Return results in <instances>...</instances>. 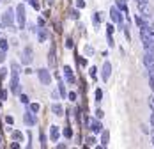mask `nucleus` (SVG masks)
Returning a JSON list of instances; mask_svg holds the SVG:
<instances>
[{
  "label": "nucleus",
  "instance_id": "obj_1",
  "mask_svg": "<svg viewBox=\"0 0 154 149\" xmlns=\"http://www.w3.org/2000/svg\"><path fill=\"white\" fill-rule=\"evenodd\" d=\"M16 21H18V27L20 29L25 27V7H23V4H18L16 5Z\"/></svg>",
  "mask_w": 154,
  "mask_h": 149
},
{
  "label": "nucleus",
  "instance_id": "obj_2",
  "mask_svg": "<svg viewBox=\"0 0 154 149\" xmlns=\"http://www.w3.org/2000/svg\"><path fill=\"white\" fill-rule=\"evenodd\" d=\"M9 85H11V92H14V94H18V96H20V92H21V84H20L18 73H13L11 80H9Z\"/></svg>",
  "mask_w": 154,
  "mask_h": 149
},
{
  "label": "nucleus",
  "instance_id": "obj_3",
  "mask_svg": "<svg viewBox=\"0 0 154 149\" xmlns=\"http://www.w3.org/2000/svg\"><path fill=\"white\" fill-rule=\"evenodd\" d=\"M37 76H39V80H41L43 85H50V82H51V74H50V71H48L46 68L37 69Z\"/></svg>",
  "mask_w": 154,
  "mask_h": 149
},
{
  "label": "nucleus",
  "instance_id": "obj_4",
  "mask_svg": "<svg viewBox=\"0 0 154 149\" xmlns=\"http://www.w3.org/2000/svg\"><path fill=\"white\" fill-rule=\"evenodd\" d=\"M13 21H14V11H13V9H7V11L4 13V16H2V23L11 29V27H13Z\"/></svg>",
  "mask_w": 154,
  "mask_h": 149
},
{
  "label": "nucleus",
  "instance_id": "obj_5",
  "mask_svg": "<svg viewBox=\"0 0 154 149\" xmlns=\"http://www.w3.org/2000/svg\"><path fill=\"white\" fill-rule=\"evenodd\" d=\"M87 126H89V130H91L92 133H101V132H103V124L99 122L97 117H96V119H89Z\"/></svg>",
  "mask_w": 154,
  "mask_h": 149
},
{
  "label": "nucleus",
  "instance_id": "obj_6",
  "mask_svg": "<svg viewBox=\"0 0 154 149\" xmlns=\"http://www.w3.org/2000/svg\"><path fill=\"white\" fill-rule=\"evenodd\" d=\"M143 64H145L149 73H154V55L152 53H149V52L143 53Z\"/></svg>",
  "mask_w": 154,
  "mask_h": 149
},
{
  "label": "nucleus",
  "instance_id": "obj_7",
  "mask_svg": "<svg viewBox=\"0 0 154 149\" xmlns=\"http://www.w3.org/2000/svg\"><path fill=\"white\" fill-rule=\"evenodd\" d=\"M32 53H34V52H32L30 46H27V48L23 50V53H21V64H23V66H30L32 64Z\"/></svg>",
  "mask_w": 154,
  "mask_h": 149
},
{
  "label": "nucleus",
  "instance_id": "obj_8",
  "mask_svg": "<svg viewBox=\"0 0 154 149\" xmlns=\"http://www.w3.org/2000/svg\"><path fill=\"white\" fill-rule=\"evenodd\" d=\"M138 13L143 16V18L149 20V18L152 16V7L149 5V2H147V4H138Z\"/></svg>",
  "mask_w": 154,
  "mask_h": 149
},
{
  "label": "nucleus",
  "instance_id": "obj_9",
  "mask_svg": "<svg viewBox=\"0 0 154 149\" xmlns=\"http://www.w3.org/2000/svg\"><path fill=\"white\" fill-rule=\"evenodd\" d=\"M110 18H112L113 23H122V14H121V11L117 7H112L110 9Z\"/></svg>",
  "mask_w": 154,
  "mask_h": 149
},
{
  "label": "nucleus",
  "instance_id": "obj_10",
  "mask_svg": "<svg viewBox=\"0 0 154 149\" xmlns=\"http://www.w3.org/2000/svg\"><path fill=\"white\" fill-rule=\"evenodd\" d=\"M23 121H25V124H29V126H35V122H37V119H35V114H34V112H30V110H27V112H25Z\"/></svg>",
  "mask_w": 154,
  "mask_h": 149
},
{
  "label": "nucleus",
  "instance_id": "obj_11",
  "mask_svg": "<svg viewBox=\"0 0 154 149\" xmlns=\"http://www.w3.org/2000/svg\"><path fill=\"white\" fill-rule=\"evenodd\" d=\"M110 74H112V64H110V62H105V64H103V69H101V76H103L105 82L110 78Z\"/></svg>",
  "mask_w": 154,
  "mask_h": 149
},
{
  "label": "nucleus",
  "instance_id": "obj_12",
  "mask_svg": "<svg viewBox=\"0 0 154 149\" xmlns=\"http://www.w3.org/2000/svg\"><path fill=\"white\" fill-rule=\"evenodd\" d=\"M35 34H37V39H39V43H45V41L48 39V30L45 29V27H37Z\"/></svg>",
  "mask_w": 154,
  "mask_h": 149
},
{
  "label": "nucleus",
  "instance_id": "obj_13",
  "mask_svg": "<svg viewBox=\"0 0 154 149\" xmlns=\"http://www.w3.org/2000/svg\"><path fill=\"white\" fill-rule=\"evenodd\" d=\"M59 137H60L59 128H57V126H51V128H50V138H51V142H57Z\"/></svg>",
  "mask_w": 154,
  "mask_h": 149
},
{
  "label": "nucleus",
  "instance_id": "obj_14",
  "mask_svg": "<svg viewBox=\"0 0 154 149\" xmlns=\"http://www.w3.org/2000/svg\"><path fill=\"white\" fill-rule=\"evenodd\" d=\"M51 112L55 114V116H64V108H62V105H59V103H53L51 105Z\"/></svg>",
  "mask_w": 154,
  "mask_h": 149
},
{
  "label": "nucleus",
  "instance_id": "obj_15",
  "mask_svg": "<svg viewBox=\"0 0 154 149\" xmlns=\"http://www.w3.org/2000/svg\"><path fill=\"white\" fill-rule=\"evenodd\" d=\"M115 7H117L121 13H128V4H126V0H117V2H115Z\"/></svg>",
  "mask_w": 154,
  "mask_h": 149
},
{
  "label": "nucleus",
  "instance_id": "obj_16",
  "mask_svg": "<svg viewBox=\"0 0 154 149\" xmlns=\"http://www.w3.org/2000/svg\"><path fill=\"white\" fill-rule=\"evenodd\" d=\"M48 64L53 68L55 66V46H51V50H50V53H48Z\"/></svg>",
  "mask_w": 154,
  "mask_h": 149
},
{
  "label": "nucleus",
  "instance_id": "obj_17",
  "mask_svg": "<svg viewBox=\"0 0 154 149\" xmlns=\"http://www.w3.org/2000/svg\"><path fill=\"white\" fill-rule=\"evenodd\" d=\"M103 13H94V16H92V21H94V25H99L101 21H103Z\"/></svg>",
  "mask_w": 154,
  "mask_h": 149
},
{
  "label": "nucleus",
  "instance_id": "obj_18",
  "mask_svg": "<svg viewBox=\"0 0 154 149\" xmlns=\"http://www.w3.org/2000/svg\"><path fill=\"white\" fill-rule=\"evenodd\" d=\"M85 146H89V147L96 146V138H94V137H87V138H85Z\"/></svg>",
  "mask_w": 154,
  "mask_h": 149
},
{
  "label": "nucleus",
  "instance_id": "obj_19",
  "mask_svg": "<svg viewBox=\"0 0 154 149\" xmlns=\"http://www.w3.org/2000/svg\"><path fill=\"white\" fill-rule=\"evenodd\" d=\"M29 110L34 112V114H37V112H39V105L37 103H29Z\"/></svg>",
  "mask_w": 154,
  "mask_h": 149
},
{
  "label": "nucleus",
  "instance_id": "obj_20",
  "mask_svg": "<svg viewBox=\"0 0 154 149\" xmlns=\"http://www.w3.org/2000/svg\"><path fill=\"white\" fill-rule=\"evenodd\" d=\"M108 132H101V142H103V146H106L108 144Z\"/></svg>",
  "mask_w": 154,
  "mask_h": 149
},
{
  "label": "nucleus",
  "instance_id": "obj_21",
  "mask_svg": "<svg viewBox=\"0 0 154 149\" xmlns=\"http://www.w3.org/2000/svg\"><path fill=\"white\" fill-rule=\"evenodd\" d=\"M69 16H71L73 20H78V18H80V13H78V7H76V9H71V11H69Z\"/></svg>",
  "mask_w": 154,
  "mask_h": 149
},
{
  "label": "nucleus",
  "instance_id": "obj_22",
  "mask_svg": "<svg viewBox=\"0 0 154 149\" xmlns=\"http://www.w3.org/2000/svg\"><path fill=\"white\" fill-rule=\"evenodd\" d=\"M13 138L14 140H23V133L21 132H13Z\"/></svg>",
  "mask_w": 154,
  "mask_h": 149
},
{
  "label": "nucleus",
  "instance_id": "obj_23",
  "mask_svg": "<svg viewBox=\"0 0 154 149\" xmlns=\"http://www.w3.org/2000/svg\"><path fill=\"white\" fill-rule=\"evenodd\" d=\"M64 137H66V138H71V137H73V130H71V128H64Z\"/></svg>",
  "mask_w": 154,
  "mask_h": 149
},
{
  "label": "nucleus",
  "instance_id": "obj_24",
  "mask_svg": "<svg viewBox=\"0 0 154 149\" xmlns=\"http://www.w3.org/2000/svg\"><path fill=\"white\" fill-rule=\"evenodd\" d=\"M59 94H60L62 98H66V87H64V84H59Z\"/></svg>",
  "mask_w": 154,
  "mask_h": 149
},
{
  "label": "nucleus",
  "instance_id": "obj_25",
  "mask_svg": "<svg viewBox=\"0 0 154 149\" xmlns=\"http://www.w3.org/2000/svg\"><path fill=\"white\" fill-rule=\"evenodd\" d=\"M11 71H13V73H20V64H18V62H13V64H11Z\"/></svg>",
  "mask_w": 154,
  "mask_h": 149
},
{
  "label": "nucleus",
  "instance_id": "obj_26",
  "mask_svg": "<svg viewBox=\"0 0 154 149\" xmlns=\"http://www.w3.org/2000/svg\"><path fill=\"white\" fill-rule=\"evenodd\" d=\"M20 101H21V103H25V105H29V96L20 92Z\"/></svg>",
  "mask_w": 154,
  "mask_h": 149
},
{
  "label": "nucleus",
  "instance_id": "obj_27",
  "mask_svg": "<svg viewBox=\"0 0 154 149\" xmlns=\"http://www.w3.org/2000/svg\"><path fill=\"white\" fill-rule=\"evenodd\" d=\"M101 98H103V90H101V89H96V101L99 103V101H101Z\"/></svg>",
  "mask_w": 154,
  "mask_h": 149
},
{
  "label": "nucleus",
  "instance_id": "obj_28",
  "mask_svg": "<svg viewBox=\"0 0 154 149\" xmlns=\"http://www.w3.org/2000/svg\"><path fill=\"white\" fill-rule=\"evenodd\" d=\"M5 100H7V90L0 89V101H5Z\"/></svg>",
  "mask_w": 154,
  "mask_h": 149
},
{
  "label": "nucleus",
  "instance_id": "obj_29",
  "mask_svg": "<svg viewBox=\"0 0 154 149\" xmlns=\"http://www.w3.org/2000/svg\"><path fill=\"white\" fill-rule=\"evenodd\" d=\"M0 48H2V50H7V48H9L7 39H0Z\"/></svg>",
  "mask_w": 154,
  "mask_h": 149
},
{
  "label": "nucleus",
  "instance_id": "obj_30",
  "mask_svg": "<svg viewBox=\"0 0 154 149\" xmlns=\"http://www.w3.org/2000/svg\"><path fill=\"white\" fill-rule=\"evenodd\" d=\"M64 74H66V76H71V74H73V69H71L69 66H64Z\"/></svg>",
  "mask_w": 154,
  "mask_h": 149
},
{
  "label": "nucleus",
  "instance_id": "obj_31",
  "mask_svg": "<svg viewBox=\"0 0 154 149\" xmlns=\"http://www.w3.org/2000/svg\"><path fill=\"white\" fill-rule=\"evenodd\" d=\"M73 46H75L73 39H71V37H67V39H66V48H73Z\"/></svg>",
  "mask_w": 154,
  "mask_h": 149
},
{
  "label": "nucleus",
  "instance_id": "obj_32",
  "mask_svg": "<svg viewBox=\"0 0 154 149\" xmlns=\"http://www.w3.org/2000/svg\"><path fill=\"white\" fill-rule=\"evenodd\" d=\"M94 114H96V117H97V119H101V117H103V116H105V112H103V110H101V108H97V110H96V112H94Z\"/></svg>",
  "mask_w": 154,
  "mask_h": 149
},
{
  "label": "nucleus",
  "instance_id": "obj_33",
  "mask_svg": "<svg viewBox=\"0 0 154 149\" xmlns=\"http://www.w3.org/2000/svg\"><path fill=\"white\" fill-rule=\"evenodd\" d=\"M39 138H41V146H46V135L41 132V135H39Z\"/></svg>",
  "mask_w": 154,
  "mask_h": 149
},
{
  "label": "nucleus",
  "instance_id": "obj_34",
  "mask_svg": "<svg viewBox=\"0 0 154 149\" xmlns=\"http://www.w3.org/2000/svg\"><path fill=\"white\" fill-rule=\"evenodd\" d=\"M29 2H30V5H32V7H34V9H39V7H41L37 0H29Z\"/></svg>",
  "mask_w": 154,
  "mask_h": 149
},
{
  "label": "nucleus",
  "instance_id": "obj_35",
  "mask_svg": "<svg viewBox=\"0 0 154 149\" xmlns=\"http://www.w3.org/2000/svg\"><path fill=\"white\" fill-rule=\"evenodd\" d=\"M76 7L78 9H83L85 7V0H76Z\"/></svg>",
  "mask_w": 154,
  "mask_h": 149
},
{
  "label": "nucleus",
  "instance_id": "obj_36",
  "mask_svg": "<svg viewBox=\"0 0 154 149\" xmlns=\"http://www.w3.org/2000/svg\"><path fill=\"white\" fill-rule=\"evenodd\" d=\"M5 76H7V69H0V82L5 80Z\"/></svg>",
  "mask_w": 154,
  "mask_h": 149
},
{
  "label": "nucleus",
  "instance_id": "obj_37",
  "mask_svg": "<svg viewBox=\"0 0 154 149\" xmlns=\"http://www.w3.org/2000/svg\"><path fill=\"white\" fill-rule=\"evenodd\" d=\"M66 80H67V84H76V78L71 74V76H66Z\"/></svg>",
  "mask_w": 154,
  "mask_h": 149
},
{
  "label": "nucleus",
  "instance_id": "obj_38",
  "mask_svg": "<svg viewBox=\"0 0 154 149\" xmlns=\"http://www.w3.org/2000/svg\"><path fill=\"white\" fill-rule=\"evenodd\" d=\"M113 30H115V29H113V25H112V23H108V25H106V32L112 36V34H113Z\"/></svg>",
  "mask_w": 154,
  "mask_h": 149
},
{
  "label": "nucleus",
  "instance_id": "obj_39",
  "mask_svg": "<svg viewBox=\"0 0 154 149\" xmlns=\"http://www.w3.org/2000/svg\"><path fill=\"white\" fill-rule=\"evenodd\" d=\"M76 62H80L82 66H87V59H83V57H76Z\"/></svg>",
  "mask_w": 154,
  "mask_h": 149
},
{
  "label": "nucleus",
  "instance_id": "obj_40",
  "mask_svg": "<svg viewBox=\"0 0 154 149\" xmlns=\"http://www.w3.org/2000/svg\"><path fill=\"white\" fill-rule=\"evenodd\" d=\"M67 98H69L71 101H76V92H69V94H67Z\"/></svg>",
  "mask_w": 154,
  "mask_h": 149
},
{
  "label": "nucleus",
  "instance_id": "obj_41",
  "mask_svg": "<svg viewBox=\"0 0 154 149\" xmlns=\"http://www.w3.org/2000/svg\"><path fill=\"white\" fill-rule=\"evenodd\" d=\"M85 53H87V55H92V53H94V48H91V46H85Z\"/></svg>",
  "mask_w": 154,
  "mask_h": 149
},
{
  "label": "nucleus",
  "instance_id": "obj_42",
  "mask_svg": "<svg viewBox=\"0 0 154 149\" xmlns=\"http://www.w3.org/2000/svg\"><path fill=\"white\" fill-rule=\"evenodd\" d=\"M4 60H5V50L0 48V62H4Z\"/></svg>",
  "mask_w": 154,
  "mask_h": 149
},
{
  "label": "nucleus",
  "instance_id": "obj_43",
  "mask_svg": "<svg viewBox=\"0 0 154 149\" xmlns=\"http://www.w3.org/2000/svg\"><path fill=\"white\" fill-rule=\"evenodd\" d=\"M96 71H97V69H96V68H91V69H89V74H91V76H92V78H96Z\"/></svg>",
  "mask_w": 154,
  "mask_h": 149
},
{
  "label": "nucleus",
  "instance_id": "obj_44",
  "mask_svg": "<svg viewBox=\"0 0 154 149\" xmlns=\"http://www.w3.org/2000/svg\"><path fill=\"white\" fill-rule=\"evenodd\" d=\"M5 122H7V124H13V122H14V119H13L11 116H5Z\"/></svg>",
  "mask_w": 154,
  "mask_h": 149
},
{
  "label": "nucleus",
  "instance_id": "obj_45",
  "mask_svg": "<svg viewBox=\"0 0 154 149\" xmlns=\"http://www.w3.org/2000/svg\"><path fill=\"white\" fill-rule=\"evenodd\" d=\"M37 25L39 27H45V18H37Z\"/></svg>",
  "mask_w": 154,
  "mask_h": 149
},
{
  "label": "nucleus",
  "instance_id": "obj_46",
  "mask_svg": "<svg viewBox=\"0 0 154 149\" xmlns=\"http://www.w3.org/2000/svg\"><path fill=\"white\" fill-rule=\"evenodd\" d=\"M140 128H142V132H143V133H151V130H149V128H147V126H145V124H142V126H140Z\"/></svg>",
  "mask_w": 154,
  "mask_h": 149
},
{
  "label": "nucleus",
  "instance_id": "obj_47",
  "mask_svg": "<svg viewBox=\"0 0 154 149\" xmlns=\"http://www.w3.org/2000/svg\"><path fill=\"white\" fill-rule=\"evenodd\" d=\"M149 105H151V108L154 110V94L151 96V98H149Z\"/></svg>",
  "mask_w": 154,
  "mask_h": 149
},
{
  "label": "nucleus",
  "instance_id": "obj_48",
  "mask_svg": "<svg viewBox=\"0 0 154 149\" xmlns=\"http://www.w3.org/2000/svg\"><path fill=\"white\" fill-rule=\"evenodd\" d=\"M59 96H60V94H59L57 90H53V92H51V98H53V100H59Z\"/></svg>",
  "mask_w": 154,
  "mask_h": 149
},
{
  "label": "nucleus",
  "instance_id": "obj_49",
  "mask_svg": "<svg viewBox=\"0 0 154 149\" xmlns=\"http://www.w3.org/2000/svg\"><path fill=\"white\" fill-rule=\"evenodd\" d=\"M11 147H13V149H18V147H20V142H13V144H11Z\"/></svg>",
  "mask_w": 154,
  "mask_h": 149
},
{
  "label": "nucleus",
  "instance_id": "obj_50",
  "mask_svg": "<svg viewBox=\"0 0 154 149\" xmlns=\"http://www.w3.org/2000/svg\"><path fill=\"white\" fill-rule=\"evenodd\" d=\"M108 45L113 46V39H112V36H110V34H108Z\"/></svg>",
  "mask_w": 154,
  "mask_h": 149
},
{
  "label": "nucleus",
  "instance_id": "obj_51",
  "mask_svg": "<svg viewBox=\"0 0 154 149\" xmlns=\"http://www.w3.org/2000/svg\"><path fill=\"white\" fill-rule=\"evenodd\" d=\"M149 84H151V89H152V92H154V78H149Z\"/></svg>",
  "mask_w": 154,
  "mask_h": 149
},
{
  "label": "nucleus",
  "instance_id": "obj_52",
  "mask_svg": "<svg viewBox=\"0 0 154 149\" xmlns=\"http://www.w3.org/2000/svg\"><path fill=\"white\" fill-rule=\"evenodd\" d=\"M149 0H137V4H147Z\"/></svg>",
  "mask_w": 154,
  "mask_h": 149
},
{
  "label": "nucleus",
  "instance_id": "obj_53",
  "mask_svg": "<svg viewBox=\"0 0 154 149\" xmlns=\"http://www.w3.org/2000/svg\"><path fill=\"white\" fill-rule=\"evenodd\" d=\"M151 124L154 126V110H152V116H151Z\"/></svg>",
  "mask_w": 154,
  "mask_h": 149
},
{
  "label": "nucleus",
  "instance_id": "obj_54",
  "mask_svg": "<svg viewBox=\"0 0 154 149\" xmlns=\"http://www.w3.org/2000/svg\"><path fill=\"white\" fill-rule=\"evenodd\" d=\"M0 2H5V4H9V2H11V0H0Z\"/></svg>",
  "mask_w": 154,
  "mask_h": 149
},
{
  "label": "nucleus",
  "instance_id": "obj_55",
  "mask_svg": "<svg viewBox=\"0 0 154 149\" xmlns=\"http://www.w3.org/2000/svg\"><path fill=\"white\" fill-rule=\"evenodd\" d=\"M152 146H154V135H152Z\"/></svg>",
  "mask_w": 154,
  "mask_h": 149
},
{
  "label": "nucleus",
  "instance_id": "obj_56",
  "mask_svg": "<svg viewBox=\"0 0 154 149\" xmlns=\"http://www.w3.org/2000/svg\"><path fill=\"white\" fill-rule=\"evenodd\" d=\"M152 41H154V32H152Z\"/></svg>",
  "mask_w": 154,
  "mask_h": 149
}]
</instances>
